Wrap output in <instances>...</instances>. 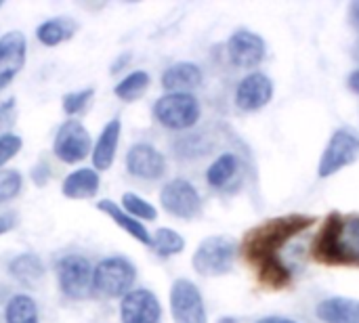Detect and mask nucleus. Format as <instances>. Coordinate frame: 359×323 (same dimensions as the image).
Returning a JSON list of instances; mask_svg holds the SVG:
<instances>
[{
  "label": "nucleus",
  "mask_w": 359,
  "mask_h": 323,
  "mask_svg": "<svg viewBox=\"0 0 359 323\" xmlns=\"http://www.w3.org/2000/svg\"><path fill=\"white\" fill-rule=\"evenodd\" d=\"M313 225L316 217L284 214L267 219L246 231L240 244V254L246 261V265L255 271L261 288L271 292H282L290 288L294 273L282 261V250Z\"/></svg>",
  "instance_id": "obj_1"
},
{
  "label": "nucleus",
  "mask_w": 359,
  "mask_h": 323,
  "mask_svg": "<svg viewBox=\"0 0 359 323\" xmlns=\"http://www.w3.org/2000/svg\"><path fill=\"white\" fill-rule=\"evenodd\" d=\"M311 256L324 267L359 269V212L332 210L311 244Z\"/></svg>",
  "instance_id": "obj_2"
},
{
  "label": "nucleus",
  "mask_w": 359,
  "mask_h": 323,
  "mask_svg": "<svg viewBox=\"0 0 359 323\" xmlns=\"http://www.w3.org/2000/svg\"><path fill=\"white\" fill-rule=\"evenodd\" d=\"M137 284V265L122 256L111 254L95 263L93 271V292L101 298L120 301L130 290H135Z\"/></svg>",
  "instance_id": "obj_3"
},
{
  "label": "nucleus",
  "mask_w": 359,
  "mask_h": 323,
  "mask_svg": "<svg viewBox=\"0 0 359 323\" xmlns=\"http://www.w3.org/2000/svg\"><path fill=\"white\" fill-rule=\"evenodd\" d=\"M151 116L162 128L185 132L200 122L202 105L194 92H164L154 101Z\"/></svg>",
  "instance_id": "obj_4"
},
{
  "label": "nucleus",
  "mask_w": 359,
  "mask_h": 323,
  "mask_svg": "<svg viewBox=\"0 0 359 323\" xmlns=\"http://www.w3.org/2000/svg\"><path fill=\"white\" fill-rule=\"evenodd\" d=\"M240 244L231 235H208L204 238L191 256V267L202 277H223L231 273Z\"/></svg>",
  "instance_id": "obj_5"
},
{
  "label": "nucleus",
  "mask_w": 359,
  "mask_h": 323,
  "mask_svg": "<svg viewBox=\"0 0 359 323\" xmlns=\"http://www.w3.org/2000/svg\"><path fill=\"white\" fill-rule=\"evenodd\" d=\"M93 271H95V265L90 263L88 256L80 252H65L55 263V277H57L59 292L65 298L76 301V303L90 298L95 294Z\"/></svg>",
  "instance_id": "obj_6"
},
{
  "label": "nucleus",
  "mask_w": 359,
  "mask_h": 323,
  "mask_svg": "<svg viewBox=\"0 0 359 323\" xmlns=\"http://www.w3.org/2000/svg\"><path fill=\"white\" fill-rule=\"evenodd\" d=\"M158 200H160L162 210L179 221H194L204 210L200 191L196 189L191 181L183 177H175L166 181L160 189Z\"/></svg>",
  "instance_id": "obj_7"
},
{
  "label": "nucleus",
  "mask_w": 359,
  "mask_h": 323,
  "mask_svg": "<svg viewBox=\"0 0 359 323\" xmlns=\"http://www.w3.org/2000/svg\"><path fill=\"white\" fill-rule=\"evenodd\" d=\"M359 160V135L351 126H341L332 132L320 164H318V177L328 179L341 172L343 168L355 164Z\"/></svg>",
  "instance_id": "obj_8"
},
{
  "label": "nucleus",
  "mask_w": 359,
  "mask_h": 323,
  "mask_svg": "<svg viewBox=\"0 0 359 323\" xmlns=\"http://www.w3.org/2000/svg\"><path fill=\"white\" fill-rule=\"evenodd\" d=\"M93 137L88 128L78 118H67L55 132L53 139V156L61 164H80L90 158Z\"/></svg>",
  "instance_id": "obj_9"
},
{
  "label": "nucleus",
  "mask_w": 359,
  "mask_h": 323,
  "mask_svg": "<svg viewBox=\"0 0 359 323\" xmlns=\"http://www.w3.org/2000/svg\"><path fill=\"white\" fill-rule=\"evenodd\" d=\"M126 174L141 183H158L168 172L166 156L147 141H137L128 147L124 156Z\"/></svg>",
  "instance_id": "obj_10"
},
{
  "label": "nucleus",
  "mask_w": 359,
  "mask_h": 323,
  "mask_svg": "<svg viewBox=\"0 0 359 323\" xmlns=\"http://www.w3.org/2000/svg\"><path fill=\"white\" fill-rule=\"evenodd\" d=\"M168 307L172 323H208V313L200 288L187 280L177 277L168 292Z\"/></svg>",
  "instance_id": "obj_11"
},
{
  "label": "nucleus",
  "mask_w": 359,
  "mask_h": 323,
  "mask_svg": "<svg viewBox=\"0 0 359 323\" xmlns=\"http://www.w3.org/2000/svg\"><path fill=\"white\" fill-rule=\"evenodd\" d=\"M267 55V44L261 34L252 29H236L229 40H227V57L236 67L242 69H252L265 61Z\"/></svg>",
  "instance_id": "obj_12"
},
{
  "label": "nucleus",
  "mask_w": 359,
  "mask_h": 323,
  "mask_svg": "<svg viewBox=\"0 0 359 323\" xmlns=\"http://www.w3.org/2000/svg\"><path fill=\"white\" fill-rule=\"evenodd\" d=\"M122 323H160L162 305L160 298L147 288H135L118 303Z\"/></svg>",
  "instance_id": "obj_13"
},
{
  "label": "nucleus",
  "mask_w": 359,
  "mask_h": 323,
  "mask_svg": "<svg viewBox=\"0 0 359 323\" xmlns=\"http://www.w3.org/2000/svg\"><path fill=\"white\" fill-rule=\"evenodd\" d=\"M271 99H273V80L263 71L246 74L236 86L233 101L240 111H246V114L259 111L267 107Z\"/></svg>",
  "instance_id": "obj_14"
},
{
  "label": "nucleus",
  "mask_w": 359,
  "mask_h": 323,
  "mask_svg": "<svg viewBox=\"0 0 359 323\" xmlns=\"http://www.w3.org/2000/svg\"><path fill=\"white\" fill-rule=\"evenodd\" d=\"M120 135H122V120L120 118H111V120L105 122V126L101 128V132L93 141L90 164H93V168L99 174L114 166L116 156H118Z\"/></svg>",
  "instance_id": "obj_15"
},
{
  "label": "nucleus",
  "mask_w": 359,
  "mask_h": 323,
  "mask_svg": "<svg viewBox=\"0 0 359 323\" xmlns=\"http://www.w3.org/2000/svg\"><path fill=\"white\" fill-rule=\"evenodd\" d=\"M202 82H204V71L194 61L170 63L160 76V84L164 92H194L196 88L202 86Z\"/></svg>",
  "instance_id": "obj_16"
},
{
  "label": "nucleus",
  "mask_w": 359,
  "mask_h": 323,
  "mask_svg": "<svg viewBox=\"0 0 359 323\" xmlns=\"http://www.w3.org/2000/svg\"><path fill=\"white\" fill-rule=\"evenodd\" d=\"M27 59V38L19 29L0 36V78H13L23 69Z\"/></svg>",
  "instance_id": "obj_17"
},
{
  "label": "nucleus",
  "mask_w": 359,
  "mask_h": 323,
  "mask_svg": "<svg viewBox=\"0 0 359 323\" xmlns=\"http://www.w3.org/2000/svg\"><path fill=\"white\" fill-rule=\"evenodd\" d=\"M99 189H101V174L93 166L76 168L61 181V195L74 202L93 200L97 198Z\"/></svg>",
  "instance_id": "obj_18"
},
{
  "label": "nucleus",
  "mask_w": 359,
  "mask_h": 323,
  "mask_svg": "<svg viewBox=\"0 0 359 323\" xmlns=\"http://www.w3.org/2000/svg\"><path fill=\"white\" fill-rule=\"evenodd\" d=\"M6 273L23 288H36L46 277V265L36 252H21L11 256L6 263Z\"/></svg>",
  "instance_id": "obj_19"
},
{
  "label": "nucleus",
  "mask_w": 359,
  "mask_h": 323,
  "mask_svg": "<svg viewBox=\"0 0 359 323\" xmlns=\"http://www.w3.org/2000/svg\"><path fill=\"white\" fill-rule=\"evenodd\" d=\"M95 206H97V210L103 212L116 227H120L128 238H133V240L139 242L141 246H147V248L151 246V233L147 231V227H145L143 223H139L137 219H133L130 214H126L118 202L105 198V200H99Z\"/></svg>",
  "instance_id": "obj_20"
},
{
  "label": "nucleus",
  "mask_w": 359,
  "mask_h": 323,
  "mask_svg": "<svg viewBox=\"0 0 359 323\" xmlns=\"http://www.w3.org/2000/svg\"><path fill=\"white\" fill-rule=\"evenodd\" d=\"M242 170V164H240V158L233 153V151H223L221 156H217L212 160V164L206 168V185L210 189H217V191H223L227 189L229 185L236 183L238 174Z\"/></svg>",
  "instance_id": "obj_21"
},
{
  "label": "nucleus",
  "mask_w": 359,
  "mask_h": 323,
  "mask_svg": "<svg viewBox=\"0 0 359 323\" xmlns=\"http://www.w3.org/2000/svg\"><path fill=\"white\" fill-rule=\"evenodd\" d=\"M78 32V21H74L72 17H65V15H57V17H50V19H44L38 27H36V40L46 46V48H53V46H59L67 40H72Z\"/></svg>",
  "instance_id": "obj_22"
},
{
  "label": "nucleus",
  "mask_w": 359,
  "mask_h": 323,
  "mask_svg": "<svg viewBox=\"0 0 359 323\" xmlns=\"http://www.w3.org/2000/svg\"><path fill=\"white\" fill-rule=\"evenodd\" d=\"M322 323H359V301L347 296H332L316 307Z\"/></svg>",
  "instance_id": "obj_23"
},
{
  "label": "nucleus",
  "mask_w": 359,
  "mask_h": 323,
  "mask_svg": "<svg viewBox=\"0 0 359 323\" xmlns=\"http://www.w3.org/2000/svg\"><path fill=\"white\" fill-rule=\"evenodd\" d=\"M2 317L4 323H40L38 303L27 292H15L4 301Z\"/></svg>",
  "instance_id": "obj_24"
},
{
  "label": "nucleus",
  "mask_w": 359,
  "mask_h": 323,
  "mask_svg": "<svg viewBox=\"0 0 359 323\" xmlns=\"http://www.w3.org/2000/svg\"><path fill=\"white\" fill-rule=\"evenodd\" d=\"M149 84H151V76L145 69H133L114 86V95L124 103H133L147 92Z\"/></svg>",
  "instance_id": "obj_25"
},
{
  "label": "nucleus",
  "mask_w": 359,
  "mask_h": 323,
  "mask_svg": "<svg viewBox=\"0 0 359 323\" xmlns=\"http://www.w3.org/2000/svg\"><path fill=\"white\" fill-rule=\"evenodd\" d=\"M149 250L160 259H172L179 256L185 250V238L170 227H158L151 233V246Z\"/></svg>",
  "instance_id": "obj_26"
},
{
  "label": "nucleus",
  "mask_w": 359,
  "mask_h": 323,
  "mask_svg": "<svg viewBox=\"0 0 359 323\" xmlns=\"http://www.w3.org/2000/svg\"><path fill=\"white\" fill-rule=\"evenodd\" d=\"M120 206L126 214H130L133 219H137L139 223H154L158 221V208L145 200L143 195L135 193V191H124L120 198Z\"/></svg>",
  "instance_id": "obj_27"
},
{
  "label": "nucleus",
  "mask_w": 359,
  "mask_h": 323,
  "mask_svg": "<svg viewBox=\"0 0 359 323\" xmlns=\"http://www.w3.org/2000/svg\"><path fill=\"white\" fill-rule=\"evenodd\" d=\"M95 97V88L93 86H86V88H80V90H72L67 95L61 97V109L67 118H76L80 116L93 101Z\"/></svg>",
  "instance_id": "obj_28"
},
{
  "label": "nucleus",
  "mask_w": 359,
  "mask_h": 323,
  "mask_svg": "<svg viewBox=\"0 0 359 323\" xmlns=\"http://www.w3.org/2000/svg\"><path fill=\"white\" fill-rule=\"evenodd\" d=\"M23 191V174L15 168L0 170V206L17 200Z\"/></svg>",
  "instance_id": "obj_29"
},
{
  "label": "nucleus",
  "mask_w": 359,
  "mask_h": 323,
  "mask_svg": "<svg viewBox=\"0 0 359 323\" xmlns=\"http://www.w3.org/2000/svg\"><path fill=\"white\" fill-rule=\"evenodd\" d=\"M23 149V139L11 130L0 132V170L19 156V151Z\"/></svg>",
  "instance_id": "obj_30"
},
{
  "label": "nucleus",
  "mask_w": 359,
  "mask_h": 323,
  "mask_svg": "<svg viewBox=\"0 0 359 323\" xmlns=\"http://www.w3.org/2000/svg\"><path fill=\"white\" fill-rule=\"evenodd\" d=\"M17 118V101L13 97L0 101V130L11 126Z\"/></svg>",
  "instance_id": "obj_31"
},
{
  "label": "nucleus",
  "mask_w": 359,
  "mask_h": 323,
  "mask_svg": "<svg viewBox=\"0 0 359 323\" xmlns=\"http://www.w3.org/2000/svg\"><path fill=\"white\" fill-rule=\"evenodd\" d=\"M19 225V214L15 210H0V238L17 229Z\"/></svg>",
  "instance_id": "obj_32"
},
{
  "label": "nucleus",
  "mask_w": 359,
  "mask_h": 323,
  "mask_svg": "<svg viewBox=\"0 0 359 323\" xmlns=\"http://www.w3.org/2000/svg\"><path fill=\"white\" fill-rule=\"evenodd\" d=\"M50 177H53V172H50V168H48L44 162H40V164H36V166L32 168V181H34L38 187H44V185L48 183Z\"/></svg>",
  "instance_id": "obj_33"
},
{
  "label": "nucleus",
  "mask_w": 359,
  "mask_h": 323,
  "mask_svg": "<svg viewBox=\"0 0 359 323\" xmlns=\"http://www.w3.org/2000/svg\"><path fill=\"white\" fill-rule=\"evenodd\" d=\"M130 61H133V53H130V50L120 53V55L111 61V65H109V74H111V76H116V74L124 71V69L130 65Z\"/></svg>",
  "instance_id": "obj_34"
},
{
  "label": "nucleus",
  "mask_w": 359,
  "mask_h": 323,
  "mask_svg": "<svg viewBox=\"0 0 359 323\" xmlns=\"http://www.w3.org/2000/svg\"><path fill=\"white\" fill-rule=\"evenodd\" d=\"M347 84H349V88H351L355 95H359V67L358 69H353V71L349 74V78H347Z\"/></svg>",
  "instance_id": "obj_35"
},
{
  "label": "nucleus",
  "mask_w": 359,
  "mask_h": 323,
  "mask_svg": "<svg viewBox=\"0 0 359 323\" xmlns=\"http://www.w3.org/2000/svg\"><path fill=\"white\" fill-rule=\"evenodd\" d=\"M255 323H299V322L288 319V317H261V319H257Z\"/></svg>",
  "instance_id": "obj_36"
},
{
  "label": "nucleus",
  "mask_w": 359,
  "mask_h": 323,
  "mask_svg": "<svg viewBox=\"0 0 359 323\" xmlns=\"http://www.w3.org/2000/svg\"><path fill=\"white\" fill-rule=\"evenodd\" d=\"M349 15H351V21L355 23V27H359V0H355L349 8Z\"/></svg>",
  "instance_id": "obj_37"
},
{
  "label": "nucleus",
  "mask_w": 359,
  "mask_h": 323,
  "mask_svg": "<svg viewBox=\"0 0 359 323\" xmlns=\"http://www.w3.org/2000/svg\"><path fill=\"white\" fill-rule=\"evenodd\" d=\"M11 82H13V78H0V90H4Z\"/></svg>",
  "instance_id": "obj_38"
},
{
  "label": "nucleus",
  "mask_w": 359,
  "mask_h": 323,
  "mask_svg": "<svg viewBox=\"0 0 359 323\" xmlns=\"http://www.w3.org/2000/svg\"><path fill=\"white\" fill-rule=\"evenodd\" d=\"M217 323H238V319L236 317H221Z\"/></svg>",
  "instance_id": "obj_39"
},
{
  "label": "nucleus",
  "mask_w": 359,
  "mask_h": 323,
  "mask_svg": "<svg viewBox=\"0 0 359 323\" xmlns=\"http://www.w3.org/2000/svg\"><path fill=\"white\" fill-rule=\"evenodd\" d=\"M0 8H2V0H0Z\"/></svg>",
  "instance_id": "obj_40"
}]
</instances>
